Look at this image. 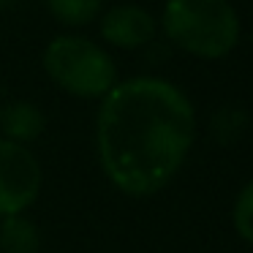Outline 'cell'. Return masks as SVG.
Masks as SVG:
<instances>
[{
    "label": "cell",
    "instance_id": "7",
    "mask_svg": "<svg viewBox=\"0 0 253 253\" xmlns=\"http://www.w3.org/2000/svg\"><path fill=\"white\" fill-rule=\"evenodd\" d=\"M41 237L33 220L25 215H11L0 223V253H39Z\"/></svg>",
    "mask_w": 253,
    "mask_h": 253
},
{
    "label": "cell",
    "instance_id": "9",
    "mask_svg": "<svg viewBox=\"0 0 253 253\" xmlns=\"http://www.w3.org/2000/svg\"><path fill=\"white\" fill-rule=\"evenodd\" d=\"M231 218H234L237 234L253 245V180L240 191V196H237V202H234V215H231Z\"/></svg>",
    "mask_w": 253,
    "mask_h": 253
},
{
    "label": "cell",
    "instance_id": "1",
    "mask_svg": "<svg viewBox=\"0 0 253 253\" xmlns=\"http://www.w3.org/2000/svg\"><path fill=\"white\" fill-rule=\"evenodd\" d=\"M193 133V104L177 84L158 77L117 82L95 117L101 169L128 196H150L169 185L185 164Z\"/></svg>",
    "mask_w": 253,
    "mask_h": 253
},
{
    "label": "cell",
    "instance_id": "3",
    "mask_svg": "<svg viewBox=\"0 0 253 253\" xmlns=\"http://www.w3.org/2000/svg\"><path fill=\"white\" fill-rule=\"evenodd\" d=\"M44 71L77 98H104L117 84V66L109 52L82 36H57L44 49Z\"/></svg>",
    "mask_w": 253,
    "mask_h": 253
},
{
    "label": "cell",
    "instance_id": "10",
    "mask_svg": "<svg viewBox=\"0 0 253 253\" xmlns=\"http://www.w3.org/2000/svg\"><path fill=\"white\" fill-rule=\"evenodd\" d=\"M14 0H0V8H6V6H11Z\"/></svg>",
    "mask_w": 253,
    "mask_h": 253
},
{
    "label": "cell",
    "instance_id": "2",
    "mask_svg": "<svg viewBox=\"0 0 253 253\" xmlns=\"http://www.w3.org/2000/svg\"><path fill=\"white\" fill-rule=\"evenodd\" d=\"M161 28L174 46L204 60L226 57L240 41V17L229 0H166Z\"/></svg>",
    "mask_w": 253,
    "mask_h": 253
},
{
    "label": "cell",
    "instance_id": "6",
    "mask_svg": "<svg viewBox=\"0 0 253 253\" xmlns=\"http://www.w3.org/2000/svg\"><path fill=\"white\" fill-rule=\"evenodd\" d=\"M46 117L30 101H11L0 109V131L6 133L8 142L30 144L44 133Z\"/></svg>",
    "mask_w": 253,
    "mask_h": 253
},
{
    "label": "cell",
    "instance_id": "4",
    "mask_svg": "<svg viewBox=\"0 0 253 253\" xmlns=\"http://www.w3.org/2000/svg\"><path fill=\"white\" fill-rule=\"evenodd\" d=\"M41 191V166L28 144L0 139V218L22 215Z\"/></svg>",
    "mask_w": 253,
    "mask_h": 253
},
{
    "label": "cell",
    "instance_id": "8",
    "mask_svg": "<svg viewBox=\"0 0 253 253\" xmlns=\"http://www.w3.org/2000/svg\"><path fill=\"white\" fill-rule=\"evenodd\" d=\"M46 6L57 22L71 28L95 22V17L101 14V0H46Z\"/></svg>",
    "mask_w": 253,
    "mask_h": 253
},
{
    "label": "cell",
    "instance_id": "5",
    "mask_svg": "<svg viewBox=\"0 0 253 253\" xmlns=\"http://www.w3.org/2000/svg\"><path fill=\"white\" fill-rule=\"evenodd\" d=\"M101 36L117 49H142L155 39V19L139 6H115L101 17Z\"/></svg>",
    "mask_w": 253,
    "mask_h": 253
}]
</instances>
